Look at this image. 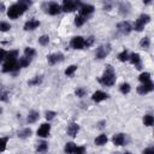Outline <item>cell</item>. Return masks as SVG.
Returning <instances> with one entry per match:
<instances>
[{
  "label": "cell",
  "instance_id": "obj_1",
  "mask_svg": "<svg viewBox=\"0 0 154 154\" xmlns=\"http://www.w3.org/2000/svg\"><path fill=\"white\" fill-rule=\"evenodd\" d=\"M31 5V1H28V0H20L13 5H11L8 8H7V16L11 18V19H16L18 17H20L26 10L28 7Z\"/></svg>",
  "mask_w": 154,
  "mask_h": 154
},
{
  "label": "cell",
  "instance_id": "obj_2",
  "mask_svg": "<svg viewBox=\"0 0 154 154\" xmlns=\"http://www.w3.org/2000/svg\"><path fill=\"white\" fill-rule=\"evenodd\" d=\"M116 79H117L116 72H114V70H113V67L111 65H107L106 66V70L102 73V76L97 78L99 83L102 84V85H105V87H112L116 83Z\"/></svg>",
  "mask_w": 154,
  "mask_h": 154
},
{
  "label": "cell",
  "instance_id": "obj_3",
  "mask_svg": "<svg viewBox=\"0 0 154 154\" xmlns=\"http://www.w3.org/2000/svg\"><path fill=\"white\" fill-rule=\"evenodd\" d=\"M65 154H84L85 147L83 146H76L73 142H67L64 147Z\"/></svg>",
  "mask_w": 154,
  "mask_h": 154
},
{
  "label": "cell",
  "instance_id": "obj_4",
  "mask_svg": "<svg viewBox=\"0 0 154 154\" xmlns=\"http://www.w3.org/2000/svg\"><path fill=\"white\" fill-rule=\"evenodd\" d=\"M82 2L78 0H64L61 7V11L64 12H73L75 10H78L81 7Z\"/></svg>",
  "mask_w": 154,
  "mask_h": 154
},
{
  "label": "cell",
  "instance_id": "obj_5",
  "mask_svg": "<svg viewBox=\"0 0 154 154\" xmlns=\"http://www.w3.org/2000/svg\"><path fill=\"white\" fill-rule=\"evenodd\" d=\"M42 7L45 8V11L51 14V16H55V14H59L60 11H61V7L58 2H54V1H49V2H45L42 5Z\"/></svg>",
  "mask_w": 154,
  "mask_h": 154
},
{
  "label": "cell",
  "instance_id": "obj_6",
  "mask_svg": "<svg viewBox=\"0 0 154 154\" xmlns=\"http://www.w3.org/2000/svg\"><path fill=\"white\" fill-rule=\"evenodd\" d=\"M150 22V16L149 14H146V13H142L135 22V25L132 29H135L136 31H142L144 29V25L148 24Z\"/></svg>",
  "mask_w": 154,
  "mask_h": 154
},
{
  "label": "cell",
  "instance_id": "obj_7",
  "mask_svg": "<svg viewBox=\"0 0 154 154\" xmlns=\"http://www.w3.org/2000/svg\"><path fill=\"white\" fill-rule=\"evenodd\" d=\"M111 52V45L109 43H106V45H101L96 48V52H95V58L101 60L103 58H106Z\"/></svg>",
  "mask_w": 154,
  "mask_h": 154
},
{
  "label": "cell",
  "instance_id": "obj_8",
  "mask_svg": "<svg viewBox=\"0 0 154 154\" xmlns=\"http://www.w3.org/2000/svg\"><path fill=\"white\" fill-rule=\"evenodd\" d=\"M19 69L20 67L18 64V60H6L2 66V72H16Z\"/></svg>",
  "mask_w": 154,
  "mask_h": 154
},
{
  "label": "cell",
  "instance_id": "obj_9",
  "mask_svg": "<svg viewBox=\"0 0 154 154\" xmlns=\"http://www.w3.org/2000/svg\"><path fill=\"white\" fill-rule=\"evenodd\" d=\"M117 30L122 35H129L131 32V30H132V25L130 24V22L123 20V22H120V23L117 24Z\"/></svg>",
  "mask_w": 154,
  "mask_h": 154
},
{
  "label": "cell",
  "instance_id": "obj_10",
  "mask_svg": "<svg viewBox=\"0 0 154 154\" xmlns=\"http://www.w3.org/2000/svg\"><path fill=\"white\" fill-rule=\"evenodd\" d=\"M153 90H154V84H153L152 81L148 82V83H143V84H141V85L137 87V93H138L140 95L148 94V93H150V91H153Z\"/></svg>",
  "mask_w": 154,
  "mask_h": 154
},
{
  "label": "cell",
  "instance_id": "obj_11",
  "mask_svg": "<svg viewBox=\"0 0 154 154\" xmlns=\"http://www.w3.org/2000/svg\"><path fill=\"white\" fill-rule=\"evenodd\" d=\"M70 46L73 49H83L84 48V37L82 36H75L70 41Z\"/></svg>",
  "mask_w": 154,
  "mask_h": 154
},
{
  "label": "cell",
  "instance_id": "obj_12",
  "mask_svg": "<svg viewBox=\"0 0 154 154\" xmlns=\"http://www.w3.org/2000/svg\"><path fill=\"white\" fill-rule=\"evenodd\" d=\"M94 6L93 5H89V4H82L81 5V7L78 8V11H79V16H83V17H88V16H90L93 12H94Z\"/></svg>",
  "mask_w": 154,
  "mask_h": 154
},
{
  "label": "cell",
  "instance_id": "obj_13",
  "mask_svg": "<svg viewBox=\"0 0 154 154\" xmlns=\"http://www.w3.org/2000/svg\"><path fill=\"white\" fill-rule=\"evenodd\" d=\"M64 60V54L61 53H52L47 57V61L49 65H55L58 63H61Z\"/></svg>",
  "mask_w": 154,
  "mask_h": 154
},
{
  "label": "cell",
  "instance_id": "obj_14",
  "mask_svg": "<svg viewBox=\"0 0 154 154\" xmlns=\"http://www.w3.org/2000/svg\"><path fill=\"white\" fill-rule=\"evenodd\" d=\"M129 60L132 65H135V67L137 70H141L142 69V61H141V57L138 53H132L129 55Z\"/></svg>",
  "mask_w": 154,
  "mask_h": 154
},
{
  "label": "cell",
  "instance_id": "obj_15",
  "mask_svg": "<svg viewBox=\"0 0 154 154\" xmlns=\"http://www.w3.org/2000/svg\"><path fill=\"white\" fill-rule=\"evenodd\" d=\"M112 142L116 146H124L126 143V135L125 134H122V132L116 134L112 137Z\"/></svg>",
  "mask_w": 154,
  "mask_h": 154
},
{
  "label": "cell",
  "instance_id": "obj_16",
  "mask_svg": "<svg viewBox=\"0 0 154 154\" xmlns=\"http://www.w3.org/2000/svg\"><path fill=\"white\" fill-rule=\"evenodd\" d=\"M106 99H108V94H106V93L102 91V90H96V91L93 94V96H91V100H93L94 102H101V101H103V100H106Z\"/></svg>",
  "mask_w": 154,
  "mask_h": 154
},
{
  "label": "cell",
  "instance_id": "obj_17",
  "mask_svg": "<svg viewBox=\"0 0 154 154\" xmlns=\"http://www.w3.org/2000/svg\"><path fill=\"white\" fill-rule=\"evenodd\" d=\"M49 131H51V125L47 124V123H43V124L38 128V130H37V136L45 138V137H47V136L49 135Z\"/></svg>",
  "mask_w": 154,
  "mask_h": 154
},
{
  "label": "cell",
  "instance_id": "obj_18",
  "mask_svg": "<svg viewBox=\"0 0 154 154\" xmlns=\"http://www.w3.org/2000/svg\"><path fill=\"white\" fill-rule=\"evenodd\" d=\"M78 131H79V125L77 123H71L67 126V130H66L67 135L71 136V137H76V135L78 134Z\"/></svg>",
  "mask_w": 154,
  "mask_h": 154
},
{
  "label": "cell",
  "instance_id": "obj_19",
  "mask_svg": "<svg viewBox=\"0 0 154 154\" xmlns=\"http://www.w3.org/2000/svg\"><path fill=\"white\" fill-rule=\"evenodd\" d=\"M37 26H40V22L37 19H29L28 22H25L24 24V30L29 31V30H34Z\"/></svg>",
  "mask_w": 154,
  "mask_h": 154
},
{
  "label": "cell",
  "instance_id": "obj_20",
  "mask_svg": "<svg viewBox=\"0 0 154 154\" xmlns=\"http://www.w3.org/2000/svg\"><path fill=\"white\" fill-rule=\"evenodd\" d=\"M38 118H40V114H38L37 111H30L29 114H28V117H26V122H28L29 124H32V123L37 122Z\"/></svg>",
  "mask_w": 154,
  "mask_h": 154
},
{
  "label": "cell",
  "instance_id": "obj_21",
  "mask_svg": "<svg viewBox=\"0 0 154 154\" xmlns=\"http://www.w3.org/2000/svg\"><path fill=\"white\" fill-rule=\"evenodd\" d=\"M31 134H32V131H31V129H29V128H25V129H22L20 131H18V137L19 138H22V140H25V138H28V137H30L31 136Z\"/></svg>",
  "mask_w": 154,
  "mask_h": 154
},
{
  "label": "cell",
  "instance_id": "obj_22",
  "mask_svg": "<svg viewBox=\"0 0 154 154\" xmlns=\"http://www.w3.org/2000/svg\"><path fill=\"white\" fill-rule=\"evenodd\" d=\"M35 55H36V51H35L32 47H25V49H24V57H25L26 59L31 60Z\"/></svg>",
  "mask_w": 154,
  "mask_h": 154
},
{
  "label": "cell",
  "instance_id": "obj_23",
  "mask_svg": "<svg viewBox=\"0 0 154 154\" xmlns=\"http://www.w3.org/2000/svg\"><path fill=\"white\" fill-rule=\"evenodd\" d=\"M42 81H43V77H42V76H35V77H32L31 79L28 81V84H29L30 87L40 85V84L42 83Z\"/></svg>",
  "mask_w": 154,
  "mask_h": 154
},
{
  "label": "cell",
  "instance_id": "obj_24",
  "mask_svg": "<svg viewBox=\"0 0 154 154\" xmlns=\"http://www.w3.org/2000/svg\"><path fill=\"white\" fill-rule=\"evenodd\" d=\"M48 150V143L46 141H41L36 146V152L37 153H46Z\"/></svg>",
  "mask_w": 154,
  "mask_h": 154
},
{
  "label": "cell",
  "instance_id": "obj_25",
  "mask_svg": "<svg viewBox=\"0 0 154 154\" xmlns=\"http://www.w3.org/2000/svg\"><path fill=\"white\" fill-rule=\"evenodd\" d=\"M107 141H108V138H107V136L105 135V134H101V135H99L96 138H95V144L96 146H103V144H106L107 143Z\"/></svg>",
  "mask_w": 154,
  "mask_h": 154
},
{
  "label": "cell",
  "instance_id": "obj_26",
  "mask_svg": "<svg viewBox=\"0 0 154 154\" xmlns=\"http://www.w3.org/2000/svg\"><path fill=\"white\" fill-rule=\"evenodd\" d=\"M129 10H130L129 2H120L119 4V12H120V14H123V16L128 14L129 13Z\"/></svg>",
  "mask_w": 154,
  "mask_h": 154
},
{
  "label": "cell",
  "instance_id": "obj_27",
  "mask_svg": "<svg viewBox=\"0 0 154 154\" xmlns=\"http://www.w3.org/2000/svg\"><path fill=\"white\" fill-rule=\"evenodd\" d=\"M17 58H18V51H10V52H6L5 60H17Z\"/></svg>",
  "mask_w": 154,
  "mask_h": 154
},
{
  "label": "cell",
  "instance_id": "obj_28",
  "mask_svg": "<svg viewBox=\"0 0 154 154\" xmlns=\"http://www.w3.org/2000/svg\"><path fill=\"white\" fill-rule=\"evenodd\" d=\"M138 81H140L142 84L150 82V73H149V72H142V73L138 76Z\"/></svg>",
  "mask_w": 154,
  "mask_h": 154
},
{
  "label": "cell",
  "instance_id": "obj_29",
  "mask_svg": "<svg viewBox=\"0 0 154 154\" xmlns=\"http://www.w3.org/2000/svg\"><path fill=\"white\" fill-rule=\"evenodd\" d=\"M140 46H141L143 49H148L149 46H150V40H149V37H148V36L142 37L141 41H140Z\"/></svg>",
  "mask_w": 154,
  "mask_h": 154
},
{
  "label": "cell",
  "instance_id": "obj_30",
  "mask_svg": "<svg viewBox=\"0 0 154 154\" xmlns=\"http://www.w3.org/2000/svg\"><path fill=\"white\" fill-rule=\"evenodd\" d=\"M129 55H130V54H129L128 49H123V51L118 54V59L124 63V61H128V60H129Z\"/></svg>",
  "mask_w": 154,
  "mask_h": 154
},
{
  "label": "cell",
  "instance_id": "obj_31",
  "mask_svg": "<svg viewBox=\"0 0 154 154\" xmlns=\"http://www.w3.org/2000/svg\"><path fill=\"white\" fill-rule=\"evenodd\" d=\"M119 90H120L122 94H129L130 90H131V87H130L129 83H122L120 87H119Z\"/></svg>",
  "mask_w": 154,
  "mask_h": 154
},
{
  "label": "cell",
  "instance_id": "obj_32",
  "mask_svg": "<svg viewBox=\"0 0 154 154\" xmlns=\"http://www.w3.org/2000/svg\"><path fill=\"white\" fill-rule=\"evenodd\" d=\"M143 123H144L146 126H152L153 123H154V117H153L152 114H147V116H144V118H143Z\"/></svg>",
  "mask_w": 154,
  "mask_h": 154
},
{
  "label": "cell",
  "instance_id": "obj_33",
  "mask_svg": "<svg viewBox=\"0 0 154 154\" xmlns=\"http://www.w3.org/2000/svg\"><path fill=\"white\" fill-rule=\"evenodd\" d=\"M87 22V18L85 17H83V16H76V18H75V24H76V26H82L84 23Z\"/></svg>",
  "mask_w": 154,
  "mask_h": 154
},
{
  "label": "cell",
  "instance_id": "obj_34",
  "mask_svg": "<svg viewBox=\"0 0 154 154\" xmlns=\"http://www.w3.org/2000/svg\"><path fill=\"white\" fill-rule=\"evenodd\" d=\"M30 63H31V60L26 59L25 57H22V58H19V59H18L19 67H26V66H29V64H30Z\"/></svg>",
  "mask_w": 154,
  "mask_h": 154
},
{
  "label": "cell",
  "instance_id": "obj_35",
  "mask_svg": "<svg viewBox=\"0 0 154 154\" xmlns=\"http://www.w3.org/2000/svg\"><path fill=\"white\" fill-rule=\"evenodd\" d=\"M77 65H70L66 70H65V75L66 76H69V77H71V76H73V73L76 72V70H77Z\"/></svg>",
  "mask_w": 154,
  "mask_h": 154
},
{
  "label": "cell",
  "instance_id": "obj_36",
  "mask_svg": "<svg viewBox=\"0 0 154 154\" xmlns=\"http://www.w3.org/2000/svg\"><path fill=\"white\" fill-rule=\"evenodd\" d=\"M38 43L41 46H47L49 43V36L48 35H42L38 37Z\"/></svg>",
  "mask_w": 154,
  "mask_h": 154
},
{
  "label": "cell",
  "instance_id": "obj_37",
  "mask_svg": "<svg viewBox=\"0 0 154 154\" xmlns=\"http://www.w3.org/2000/svg\"><path fill=\"white\" fill-rule=\"evenodd\" d=\"M7 142H8V137H0V153L6 149Z\"/></svg>",
  "mask_w": 154,
  "mask_h": 154
},
{
  "label": "cell",
  "instance_id": "obj_38",
  "mask_svg": "<svg viewBox=\"0 0 154 154\" xmlns=\"http://www.w3.org/2000/svg\"><path fill=\"white\" fill-rule=\"evenodd\" d=\"M0 101H4V102H7L8 101V94L2 88H0Z\"/></svg>",
  "mask_w": 154,
  "mask_h": 154
},
{
  "label": "cell",
  "instance_id": "obj_39",
  "mask_svg": "<svg viewBox=\"0 0 154 154\" xmlns=\"http://www.w3.org/2000/svg\"><path fill=\"white\" fill-rule=\"evenodd\" d=\"M75 94H76V96H78V97H83V96H85L87 90H85L84 88L79 87V88H77V89L75 90Z\"/></svg>",
  "mask_w": 154,
  "mask_h": 154
},
{
  "label": "cell",
  "instance_id": "obj_40",
  "mask_svg": "<svg viewBox=\"0 0 154 154\" xmlns=\"http://www.w3.org/2000/svg\"><path fill=\"white\" fill-rule=\"evenodd\" d=\"M93 43H94V36H88L87 38H84V47H90V46H93Z\"/></svg>",
  "mask_w": 154,
  "mask_h": 154
},
{
  "label": "cell",
  "instance_id": "obj_41",
  "mask_svg": "<svg viewBox=\"0 0 154 154\" xmlns=\"http://www.w3.org/2000/svg\"><path fill=\"white\" fill-rule=\"evenodd\" d=\"M11 29V25L7 22H0V31H8Z\"/></svg>",
  "mask_w": 154,
  "mask_h": 154
},
{
  "label": "cell",
  "instance_id": "obj_42",
  "mask_svg": "<svg viewBox=\"0 0 154 154\" xmlns=\"http://www.w3.org/2000/svg\"><path fill=\"white\" fill-rule=\"evenodd\" d=\"M55 116H57V113H55L54 111H47V112H46V119H47V120H52Z\"/></svg>",
  "mask_w": 154,
  "mask_h": 154
},
{
  "label": "cell",
  "instance_id": "obj_43",
  "mask_svg": "<svg viewBox=\"0 0 154 154\" xmlns=\"http://www.w3.org/2000/svg\"><path fill=\"white\" fill-rule=\"evenodd\" d=\"M142 154H154V148L153 147H148L142 152Z\"/></svg>",
  "mask_w": 154,
  "mask_h": 154
},
{
  "label": "cell",
  "instance_id": "obj_44",
  "mask_svg": "<svg viewBox=\"0 0 154 154\" xmlns=\"http://www.w3.org/2000/svg\"><path fill=\"white\" fill-rule=\"evenodd\" d=\"M5 55H6V51L2 49V48H0V63L5 59Z\"/></svg>",
  "mask_w": 154,
  "mask_h": 154
},
{
  "label": "cell",
  "instance_id": "obj_45",
  "mask_svg": "<svg viewBox=\"0 0 154 154\" xmlns=\"http://www.w3.org/2000/svg\"><path fill=\"white\" fill-rule=\"evenodd\" d=\"M105 125H106V122H105V120H101V122L97 123V128H99V129H103Z\"/></svg>",
  "mask_w": 154,
  "mask_h": 154
},
{
  "label": "cell",
  "instance_id": "obj_46",
  "mask_svg": "<svg viewBox=\"0 0 154 154\" xmlns=\"http://www.w3.org/2000/svg\"><path fill=\"white\" fill-rule=\"evenodd\" d=\"M124 154H131V153H130V152H125Z\"/></svg>",
  "mask_w": 154,
  "mask_h": 154
},
{
  "label": "cell",
  "instance_id": "obj_47",
  "mask_svg": "<svg viewBox=\"0 0 154 154\" xmlns=\"http://www.w3.org/2000/svg\"><path fill=\"white\" fill-rule=\"evenodd\" d=\"M1 112H2V108H1V107H0V113H1Z\"/></svg>",
  "mask_w": 154,
  "mask_h": 154
},
{
  "label": "cell",
  "instance_id": "obj_48",
  "mask_svg": "<svg viewBox=\"0 0 154 154\" xmlns=\"http://www.w3.org/2000/svg\"><path fill=\"white\" fill-rule=\"evenodd\" d=\"M0 88H1V84H0Z\"/></svg>",
  "mask_w": 154,
  "mask_h": 154
}]
</instances>
